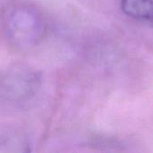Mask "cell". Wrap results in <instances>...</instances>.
Instances as JSON below:
<instances>
[{
  "mask_svg": "<svg viewBox=\"0 0 153 153\" xmlns=\"http://www.w3.org/2000/svg\"><path fill=\"white\" fill-rule=\"evenodd\" d=\"M1 146L2 148L7 147V152H10L11 147H18L20 149V152H24L22 147H28L29 144L26 142L23 137L20 136L19 134H7L6 135L2 134L1 136Z\"/></svg>",
  "mask_w": 153,
  "mask_h": 153,
  "instance_id": "obj_4",
  "label": "cell"
},
{
  "mask_svg": "<svg viewBox=\"0 0 153 153\" xmlns=\"http://www.w3.org/2000/svg\"><path fill=\"white\" fill-rule=\"evenodd\" d=\"M4 30L8 42L18 49H28L36 46L45 32V22L41 13L33 6L16 4L5 12Z\"/></svg>",
  "mask_w": 153,
  "mask_h": 153,
  "instance_id": "obj_1",
  "label": "cell"
},
{
  "mask_svg": "<svg viewBox=\"0 0 153 153\" xmlns=\"http://www.w3.org/2000/svg\"><path fill=\"white\" fill-rule=\"evenodd\" d=\"M41 87V75L26 65L8 67L1 78V99L10 104L21 105L32 100Z\"/></svg>",
  "mask_w": 153,
  "mask_h": 153,
  "instance_id": "obj_2",
  "label": "cell"
},
{
  "mask_svg": "<svg viewBox=\"0 0 153 153\" xmlns=\"http://www.w3.org/2000/svg\"><path fill=\"white\" fill-rule=\"evenodd\" d=\"M120 8L126 16L153 26V0H120Z\"/></svg>",
  "mask_w": 153,
  "mask_h": 153,
  "instance_id": "obj_3",
  "label": "cell"
}]
</instances>
